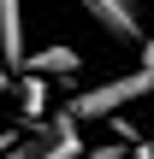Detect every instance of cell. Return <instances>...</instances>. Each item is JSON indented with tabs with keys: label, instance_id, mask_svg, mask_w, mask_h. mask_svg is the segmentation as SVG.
Listing matches in <instances>:
<instances>
[{
	"label": "cell",
	"instance_id": "8",
	"mask_svg": "<svg viewBox=\"0 0 154 159\" xmlns=\"http://www.w3.org/2000/svg\"><path fill=\"white\" fill-rule=\"evenodd\" d=\"M142 65H154V35H142Z\"/></svg>",
	"mask_w": 154,
	"mask_h": 159
},
{
	"label": "cell",
	"instance_id": "3",
	"mask_svg": "<svg viewBox=\"0 0 154 159\" xmlns=\"http://www.w3.org/2000/svg\"><path fill=\"white\" fill-rule=\"evenodd\" d=\"M113 41H142V0H77Z\"/></svg>",
	"mask_w": 154,
	"mask_h": 159
},
{
	"label": "cell",
	"instance_id": "9",
	"mask_svg": "<svg viewBox=\"0 0 154 159\" xmlns=\"http://www.w3.org/2000/svg\"><path fill=\"white\" fill-rule=\"evenodd\" d=\"M0 153H12V130H0Z\"/></svg>",
	"mask_w": 154,
	"mask_h": 159
},
{
	"label": "cell",
	"instance_id": "2",
	"mask_svg": "<svg viewBox=\"0 0 154 159\" xmlns=\"http://www.w3.org/2000/svg\"><path fill=\"white\" fill-rule=\"evenodd\" d=\"M83 124L71 118V112H53L47 124H36L18 148H12V159H83V136H77Z\"/></svg>",
	"mask_w": 154,
	"mask_h": 159
},
{
	"label": "cell",
	"instance_id": "1",
	"mask_svg": "<svg viewBox=\"0 0 154 159\" xmlns=\"http://www.w3.org/2000/svg\"><path fill=\"white\" fill-rule=\"evenodd\" d=\"M154 94V65H137V71H125V77H107V83H95V89H77L71 100H65V112L77 118V124H101V118H119L131 100H148Z\"/></svg>",
	"mask_w": 154,
	"mask_h": 159
},
{
	"label": "cell",
	"instance_id": "6",
	"mask_svg": "<svg viewBox=\"0 0 154 159\" xmlns=\"http://www.w3.org/2000/svg\"><path fill=\"white\" fill-rule=\"evenodd\" d=\"M47 89H53L47 77L24 71V83H18V112H24V118H42V112H47Z\"/></svg>",
	"mask_w": 154,
	"mask_h": 159
},
{
	"label": "cell",
	"instance_id": "5",
	"mask_svg": "<svg viewBox=\"0 0 154 159\" xmlns=\"http://www.w3.org/2000/svg\"><path fill=\"white\" fill-rule=\"evenodd\" d=\"M77 47H65V41H47V47H36V53H24V71H36V77H77Z\"/></svg>",
	"mask_w": 154,
	"mask_h": 159
},
{
	"label": "cell",
	"instance_id": "4",
	"mask_svg": "<svg viewBox=\"0 0 154 159\" xmlns=\"http://www.w3.org/2000/svg\"><path fill=\"white\" fill-rule=\"evenodd\" d=\"M24 0H0V65L24 71Z\"/></svg>",
	"mask_w": 154,
	"mask_h": 159
},
{
	"label": "cell",
	"instance_id": "10",
	"mask_svg": "<svg viewBox=\"0 0 154 159\" xmlns=\"http://www.w3.org/2000/svg\"><path fill=\"white\" fill-rule=\"evenodd\" d=\"M137 159H154V142H148V148H142V153H137Z\"/></svg>",
	"mask_w": 154,
	"mask_h": 159
},
{
	"label": "cell",
	"instance_id": "7",
	"mask_svg": "<svg viewBox=\"0 0 154 159\" xmlns=\"http://www.w3.org/2000/svg\"><path fill=\"white\" fill-rule=\"evenodd\" d=\"M83 159H125V148L113 142V148H95V153H83Z\"/></svg>",
	"mask_w": 154,
	"mask_h": 159
},
{
	"label": "cell",
	"instance_id": "11",
	"mask_svg": "<svg viewBox=\"0 0 154 159\" xmlns=\"http://www.w3.org/2000/svg\"><path fill=\"white\" fill-rule=\"evenodd\" d=\"M148 142H154V130H148Z\"/></svg>",
	"mask_w": 154,
	"mask_h": 159
}]
</instances>
